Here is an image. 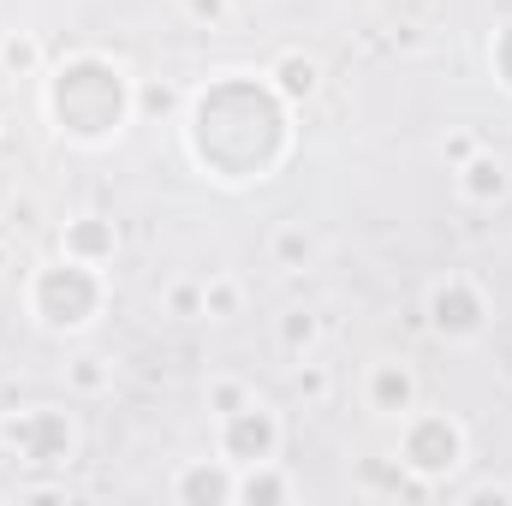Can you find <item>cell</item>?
<instances>
[{
  "label": "cell",
  "instance_id": "obj_1",
  "mask_svg": "<svg viewBox=\"0 0 512 506\" xmlns=\"http://www.w3.org/2000/svg\"><path fill=\"white\" fill-rule=\"evenodd\" d=\"M96 274L84 268V262H66V268H48L42 280H36V310H42V322H54V328H78V322H90V310H96Z\"/></svg>",
  "mask_w": 512,
  "mask_h": 506
},
{
  "label": "cell",
  "instance_id": "obj_2",
  "mask_svg": "<svg viewBox=\"0 0 512 506\" xmlns=\"http://www.w3.org/2000/svg\"><path fill=\"white\" fill-rule=\"evenodd\" d=\"M280 447V423L268 405H239L227 411V429H221V453L239 459V465H268Z\"/></svg>",
  "mask_w": 512,
  "mask_h": 506
},
{
  "label": "cell",
  "instance_id": "obj_3",
  "mask_svg": "<svg viewBox=\"0 0 512 506\" xmlns=\"http://www.w3.org/2000/svg\"><path fill=\"white\" fill-rule=\"evenodd\" d=\"M459 453H465V441L447 417H417L411 435H405V465L423 471V477H447L459 465Z\"/></svg>",
  "mask_w": 512,
  "mask_h": 506
},
{
  "label": "cell",
  "instance_id": "obj_4",
  "mask_svg": "<svg viewBox=\"0 0 512 506\" xmlns=\"http://www.w3.org/2000/svg\"><path fill=\"white\" fill-rule=\"evenodd\" d=\"M429 322H435L441 334H477V328H483V298H477L471 286L447 280V286L429 292Z\"/></svg>",
  "mask_w": 512,
  "mask_h": 506
},
{
  "label": "cell",
  "instance_id": "obj_5",
  "mask_svg": "<svg viewBox=\"0 0 512 506\" xmlns=\"http://www.w3.org/2000/svg\"><path fill=\"white\" fill-rule=\"evenodd\" d=\"M411 399H417V381L405 364H376L370 370V411H411Z\"/></svg>",
  "mask_w": 512,
  "mask_h": 506
},
{
  "label": "cell",
  "instance_id": "obj_6",
  "mask_svg": "<svg viewBox=\"0 0 512 506\" xmlns=\"http://www.w3.org/2000/svg\"><path fill=\"white\" fill-rule=\"evenodd\" d=\"M239 495V483L221 471V465H191L185 477H179V501H197V506H221Z\"/></svg>",
  "mask_w": 512,
  "mask_h": 506
},
{
  "label": "cell",
  "instance_id": "obj_7",
  "mask_svg": "<svg viewBox=\"0 0 512 506\" xmlns=\"http://www.w3.org/2000/svg\"><path fill=\"white\" fill-rule=\"evenodd\" d=\"M465 197L471 203H501L507 197V167L495 155H471L465 161Z\"/></svg>",
  "mask_w": 512,
  "mask_h": 506
},
{
  "label": "cell",
  "instance_id": "obj_8",
  "mask_svg": "<svg viewBox=\"0 0 512 506\" xmlns=\"http://www.w3.org/2000/svg\"><path fill=\"white\" fill-rule=\"evenodd\" d=\"M18 435L30 441V459H54V453H66V441H72V429H66L60 417H30V423H18Z\"/></svg>",
  "mask_w": 512,
  "mask_h": 506
},
{
  "label": "cell",
  "instance_id": "obj_9",
  "mask_svg": "<svg viewBox=\"0 0 512 506\" xmlns=\"http://www.w3.org/2000/svg\"><path fill=\"white\" fill-rule=\"evenodd\" d=\"M274 78H280V90H286V96H316V84H322V66H316L310 54H286V60L274 66Z\"/></svg>",
  "mask_w": 512,
  "mask_h": 506
},
{
  "label": "cell",
  "instance_id": "obj_10",
  "mask_svg": "<svg viewBox=\"0 0 512 506\" xmlns=\"http://www.w3.org/2000/svg\"><path fill=\"white\" fill-rule=\"evenodd\" d=\"M66 251L78 256V262H96V256L114 251V227H102V221H78V227L66 233Z\"/></svg>",
  "mask_w": 512,
  "mask_h": 506
},
{
  "label": "cell",
  "instance_id": "obj_11",
  "mask_svg": "<svg viewBox=\"0 0 512 506\" xmlns=\"http://www.w3.org/2000/svg\"><path fill=\"white\" fill-rule=\"evenodd\" d=\"M292 495V483L280 477V471H251L245 483H239V501H286Z\"/></svg>",
  "mask_w": 512,
  "mask_h": 506
},
{
  "label": "cell",
  "instance_id": "obj_12",
  "mask_svg": "<svg viewBox=\"0 0 512 506\" xmlns=\"http://www.w3.org/2000/svg\"><path fill=\"white\" fill-rule=\"evenodd\" d=\"M274 262H280V268H304V262H310V233H304V227H280V233H274Z\"/></svg>",
  "mask_w": 512,
  "mask_h": 506
},
{
  "label": "cell",
  "instance_id": "obj_13",
  "mask_svg": "<svg viewBox=\"0 0 512 506\" xmlns=\"http://www.w3.org/2000/svg\"><path fill=\"white\" fill-rule=\"evenodd\" d=\"M280 346L298 358V352H310L316 346V316H304V310H292L286 322H280Z\"/></svg>",
  "mask_w": 512,
  "mask_h": 506
},
{
  "label": "cell",
  "instance_id": "obj_14",
  "mask_svg": "<svg viewBox=\"0 0 512 506\" xmlns=\"http://www.w3.org/2000/svg\"><path fill=\"white\" fill-rule=\"evenodd\" d=\"M0 66H6V72H30V66H36V42H30V36H6V42H0Z\"/></svg>",
  "mask_w": 512,
  "mask_h": 506
},
{
  "label": "cell",
  "instance_id": "obj_15",
  "mask_svg": "<svg viewBox=\"0 0 512 506\" xmlns=\"http://www.w3.org/2000/svg\"><path fill=\"white\" fill-rule=\"evenodd\" d=\"M233 310H239V286H233V280L203 286V316H233Z\"/></svg>",
  "mask_w": 512,
  "mask_h": 506
},
{
  "label": "cell",
  "instance_id": "obj_16",
  "mask_svg": "<svg viewBox=\"0 0 512 506\" xmlns=\"http://www.w3.org/2000/svg\"><path fill=\"white\" fill-rule=\"evenodd\" d=\"M72 387H78V393H102V387H108V364H102V358H78V364H72Z\"/></svg>",
  "mask_w": 512,
  "mask_h": 506
},
{
  "label": "cell",
  "instance_id": "obj_17",
  "mask_svg": "<svg viewBox=\"0 0 512 506\" xmlns=\"http://www.w3.org/2000/svg\"><path fill=\"white\" fill-rule=\"evenodd\" d=\"M209 405L227 417V411H239V405H245V387H239V381H215V387H209Z\"/></svg>",
  "mask_w": 512,
  "mask_h": 506
},
{
  "label": "cell",
  "instance_id": "obj_18",
  "mask_svg": "<svg viewBox=\"0 0 512 506\" xmlns=\"http://www.w3.org/2000/svg\"><path fill=\"white\" fill-rule=\"evenodd\" d=\"M173 102H179V96H173L167 84H149V90H143V114H173Z\"/></svg>",
  "mask_w": 512,
  "mask_h": 506
},
{
  "label": "cell",
  "instance_id": "obj_19",
  "mask_svg": "<svg viewBox=\"0 0 512 506\" xmlns=\"http://www.w3.org/2000/svg\"><path fill=\"white\" fill-rule=\"evenodd\" d=\"M167 304H173L179 316H197V310H203V292H197V286H173V292H167Z\"/></svg>",
  "mask_w": 512,
  "mask_h": 506
},
{
  "label": "cell",
  "instance_id": "obj_20",
  "mask_svg": "<svg viewBox=\"0 0 512 506\" xmlns=\"http://www.w3.org/2000/svg\"><path fill=\"white\" fill-rule=\"evenodd\" d=\"M185 12H191L197 24H221V18H227V0H185Z\"/></svg>",
  "mask_w": 512,
  "mask_h": 506
},
{
  "label": "cell",
  "instance_id": "obj_21",
  "mask_svg": "<svg viewBox=\"0 0 512 506\" xmlns=\"http://www.w3.org/2000/svg\"><path fill=\"white\" fill-rule=\"evenodd\" d=\"M298 387L304 399H328V370H298Z\"/></svg>",
  "mask_w": 512,
  "mask_h": 506
},
{
  "label": "cell",
  "instance_id": "obj_22",
  "mask_svg": "<svg viewBox=\"0 0 512 506\" xmlns=\"http://www.w3.org/2000/svg\"><path fill=\"white\" fill-rule=\"evenodd\" d=\"M447 155H453V161H471V155H477V137H471V131H453V137H447Z\"/></svg>",
  "mask_w": 512,
  "mask_h": 506
},
{
  "label": "cell",
  "instance_id": "obj_23",
  "mask_svg": "<svg viewBox=\"0 0 512 506\" xmlns=\"http://www.w3.org/2000/svg\"><path fill=\"white\" fill-rule=\"evenodd\" d=\"M471 501H512V489H501V483H483V489H471Z\"/></svg>",
  "mask_w": 512,
  "mask_h": 506
}]
</instances>
